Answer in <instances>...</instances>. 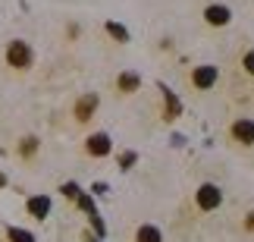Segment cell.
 I'll return each instance as SVG.
<instances>
[{
	"label": "cell",
	"mask_w": 254,
	"mask_h": 242,
	"mask_svg": "<svg viewBox=\"0 0 254 242\" xmlns=\"http://www.w3.org/2000/svg\"><path fill=\"white\" fill-rule=\"evenodd\" d=\"M135 242H160V230L157 227H141L135 233Z\"/></svg>",
	"instance_id": "cell-9"
},
{
	"label": "cell",
	"mask_w": 254,
	"mask_h": 242,
	"mask_svg": "<svg viewBox=\"0 0 254 242\" xmlns=\"http://www.w3.org/2000/svg\"><path fill=\"white\" fill-rule=\"evenodd\" d=\"M107 28H110V35H113V38H120V41H126V38H129V35H126V28H123V25H116V22H110Z\"/></svg>",
	"instance_id": "cell-12"
},
{
	"label": "cell",
	"mask_w": 254,
	"mask_h": 242,
	"mask_svg": "<svg viewBox=\"0 0 254 242\" xmlns=\"http://www.w3.org/2000/svg\"><path fill=\"white\" fill-rule=\"evenodd\" d=\"M47 211H51V198H47V195H35V198H28V214H32V217L44 220V217H47Z\"/></svg>",
	"instance_id": "cell-5"
},
{
	"label": "cell",
	"mask_w": 254,
	"mask_h": 242,
	"mask_svg": "<svg viewBox=\"0 0 254 242\" xmlns=\"http://www.w3.org/2000/svg\"><path fill=\"white\" fill-rule=\"evenodd\" d=\"M248 227H251V230H254V214H251V220H248Z\"/></svg>",
	"instance_id": "cell-15"
},
{
	"label": "cell",
	"mask_w": 254,
	"mask_h": 242,
	"mask_svg": "<svg viewBox=\"0 0 254 242\" xmlns=\"http://www.w3.org/2000/svg\"><path fill=\"white\" fill-rule=\"evenodd\" d=\"M232 135H236L242 145H251L254 142V123L251 120H239L236 126H232Z\"/></svg>",
	"instance_id": "cell-6"
},
{
	"label": "cell",
	"mask_w": 254,
	"mask_h": 242,
	"mask_svg": "<svg viewBox=\"0 0 254 242\" xmlns=\"http://www.w3.org/2000/svg\"><path fill=\"white\" fill-rule=\"evenodd\" d=\"M138 82H141V79H138L135 73H123V76H120V88H123V91H135V88H138Z\"/></svg>",
	"instance_id": "cell-10"
},
{
	"label": "cell",
	"mask_w": 254,
	"mask_h": 242,
	"mask_svg": "<svg viewBox=\"0 0 254 242\" xmlns=\"http://www.w3.org/2000/svg\"><path fill=\"white\" fill-rule=\"evenodd\" d=\"M191 82L198 85V88H210V85L217 82V66H201V70H194Z\"/></svg>",
	"instance_id": "cell-4"
},
{
	"label": "cell",
	"mask_w": 254,
	"mask_h": 242,
	"mask_svg": "<svg viewBox=\"0 0 254 242\" xmlns=\"http://www.w3.org/2000/svg\"><path fill=\"white\" fill-rule=\"evenodd\" d=\"M22 151L28 154V151H35V139H25V145H22Z\"/></svg>",
	"instance_id": "cell-14"
},
{
	"label": "cell",
	"mask_w": 254,
	"mask_h": 242,
	"mask_svg": "<svg viewBox=\"0 0 254 242\" xmlns=\"http://www.w3.org/2000/svg\"><path fill=\"white\" fill-rule=\"evenodd\" d=\"M35 60V54H32V47H28L25 41H9L6 47V63L9 66H16V70H28Z\"/></svg>",
	"instance_id": "cell-1"
},
{
	"label": "cell",
	"mask_w": 254,
	"mask_h": 242,
	"mask_svg": "<svg viewBox=\"0 0 254 242\" xmlns=\"http://www.w3.org/2000/svg\"><path fill=\"white\" fill-rule=\"evenodd\" d=\"M6 236H9V242H35L32 233H25V230H19V227H9Z\"/></svg>",
	"instance_id": "cell-11"
},
{
	"label": "cell",
	"mask_w": 254,
	"mask_h": 242,
	"mask_svg": "<svg viewBox=\"0 0 254 242\" xmlns=\"http://www.w3.org/2000/svg\"><path fill=\"white\" fill-rule=\"evenodd\" d=\"M245 70H248V73H251V76H254V51H251V54H248V57H245Z\"/></svg>",
	"instance_id": "cell-13"
},
{
	"label": "cell",
	"mask_w": 254,
	"mask_h": 242,
	"mask_svg": "<svg viewBox=\"0 0 254 242\" xmlns=\"http://www.w3.org/2000/svg\"><path fill=\"white\" fill-rule=\"evenodd\" d=\"M85 148H88V154H94V158H104V154L110 151V135H107V132H94L91 139H88Z\"/></svg>",
	"instance_id": "cell-3"
},
{
	"label": "cell",
	"mask_w": 254,
	"mask_h": 242,
	"mask_svg": "<svg viewBox=\"0 0 254 242\" xmlns=\"http://www.w3.org/2000/svg\"><path fill=\"white\" fill-rule=\"evenodd\" d=\"M204 16H207L210 25H226L229 22V9L226 6H207V13H204Z\"/></svg>",
	"instance_id": "cell-7"
},
{
	"label": "cell",
	"mask_w": 254,
	"mask_h": 242,
	"mask_svg": "<svg viewBox=\"0 0 254 242\" xmlns=\"http://www.w3.org/2000/svg\"><path fill=\"white\" fill-rule=\"evenodd\" d=\"M94 107H97V98H94V94H85V98L79 101V107H75V117H79V120H88V117L94 113Z\"/></svg>",
	"instance_id": "cell-8"
},
{
	"label": "cell",
	"mask_w": 254,
	"mask_h": 242,
	"mask_svg": "<svg viewBox=\"0 0 254 242\" xmlns=\"http://www.w3.org/2000/svg\"><path fill=\"white\" fill-rule=\"evenodd\" d=\"M220 201H223V195H220L217 186H210V182H207V186L198 189V208H201V211H213Z\"/></svg>",
	"instance_id": "cell-2"
}]
</instances>
